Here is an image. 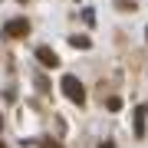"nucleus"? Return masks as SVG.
<instances>
[{
    "instance_id": "obj_2",
    "label": "nucleus",
    "mask_w": 148,
    "mask_h": 148,
    "mask_svg": "<svg viewBox=\"0 0 148 148\" xmlns=\"http://www.w3.org/2000/svg\"><path fill=\"white\" fill-rule=\"evenodd\" d=\"M3 33H7V36H27V33H30V23H27V16H13V20H7L3 23Z\"/></svg>"
},
{
    "instance_id": "obj_1",
    "label": "nucleus",
    "mask_w": 148,
    "mask_h": 148,
    "mask_svg": "<svg viewBox=\"0 0 148 148\" xmlns=\"http://www.w3.org/2000/svg\"><path fill=\"white\" fill-rule=\"evenodd\" d=\"M63 92H66L69 102H76V106L86 102V89H82V82L76 79V76H63Z\"/></svg>"
},
{
    "instance_id": "obj_11",
    "label": "nucleus",
    "mask_w": 148,
    "mask_h": 148,
    "mask_svg": "<svg viewBox=\"0 0 148 148\" xmlns=\"http://www.w3.org/2000/svg\"><path fill=\"white\" fill-rule=\"evenodd\" d=\"M20 3H27V0H20Z\"/></svg>"
},
{
    "instance_id": "obj_4",
    "label": "nucleus",
    "mask_w": 148,
    "mask_h": 148,
    "mask_svg": "<svg viewBox=\"0 0 148 148\" xmlns=\"http://www.w3.org/2000/svg\"><path fill=\"white\" fill-rule=\"evenodd\" d=\"M145 112H148V109H135V132H138V135L145 132Z\"/></svg>"
},
{
    "instance_id": "obj_10",
    "label": "nucleus",
    "mask_w": 148,
    "mask_h": 148,
    "mask_svg": "<svg viewBox=\"0 0 148 148\" xmlns=\"http://www.w3.org/2000/svg\"><path fill=\"white\" fill-rule=\"evenodd\" d=\"M0 128H3V119H0Z\"/></svg>"
},
{
    "instance_id": "obj_5",
    "label": "nucleus",
    "mask_w": 148,
    "mask_h": 148,
    "mask_svg": "<svg viewBox=\"0 0 148 148\" xmlns=\"http://www.w3.org/2000/svg\"><path fill=\"white\" fill-rule=\"evenodd\" d=\"M69 43H73L76 49H89L92 43H89V36H69Z\"/></svg>"
},
{
    "instance_id": "obj_7",
    "label": "nucleus",
    "mask_w": 148,
    "mask_h": 148,
    "mask_svg": "<svg viewBox=\"0 0 148 148\" xmlns=\"http://www.w3.org/2000/svg\"><path fill=\"white\" fill-rule=\"evenodd\" d=\"M43 148H59V145L56 142H43Z\"/></svg>"
},
{
    "instance_id": "obj_8",
    "label": "nucleus",
    "mask_w": 148,
    "mask_h": 148,
    "mask_svg": "<svg viewBox=\"0 0 148 148\" xmlns=\"http://www.w3.org/2000/svg\"><path fill=\"white\" fill-rule=\"evenodd\" d=\"M99 148H115V145H112V142H102V145H99Z\"/></svg>"
},
{
    "instance_id": "obj_9",
    "label": "nucleus",
    "mask_w": 148,
    "mask_h": 148,
    "mask_svg": "<svg viewBox=\"0 0 148 148\" xmlns=\"http://www.w3.org/2000/svg\"><path fill=\"white\" fill-rule=\"evenodd\" d=\"M145 40H148V27H145Z\"/></svg>"
},
{
    "instance_id": "obj_3",
    "label": "nucleus",
    "mask_w": 148,
    "mask_h": 148,
    "mask_svg": "<svg viewBox=\"0 0 148 148\" xmlns=\"http://www.w3.org/2000/svg\"><path fill=\"white\" fill-rule=\"evenodd\" d=\"M36 59L46 69H53V66H59V56H56V49H49V46H36Z\"/></svg>"
},
{
    "instance_id": "obj_6",
    "label": "nucleus",
    "mask_w": 148,
    "mask_h": 148,
    "mask_svg": "<svg viewBox=\"0 0 148 148\" xmlns=\"http://www.w3.org/2000/svg\"><path fill=\"white\" fill-rule=\"evenodd\" d=\"M106 106H109V112H119V109H122V99H119V95H112Z\"/></svg>"
}]
</instances>
